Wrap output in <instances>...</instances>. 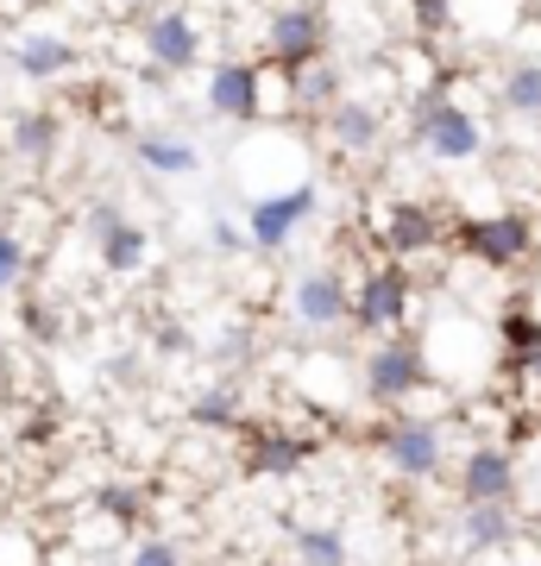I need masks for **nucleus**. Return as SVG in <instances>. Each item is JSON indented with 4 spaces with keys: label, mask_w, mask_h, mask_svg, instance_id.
Listing matches in <instances>:
<instances>
[{
    "label": "nucleus",
    "mask_w": 541,
    "mask_h": 566,
    "mask_svg": "<svg viewBox=\"0 0 541 566\" xmlns=\"http://www.w3.org/2000/svg\"><path fill=\"white\" fill-rule=\"evenodd\" d=\"M454 491H460V504H517V491H522V465H517V453H510L503 441L466 447Z\"/></svg>",
    "instance_id": "5"
},
{
    "label": "nucleus",
    "mask_w": 541,
    "mask_h": 566,
    "mask_svg": "<svg viewBox=\"0 0 541 566\" xmlns=\"http://www.w3.org/2000/svg\"><path fill=\"white\" fill-rule=\"evenodd\" d=\"M522 535V510L517 504H460V547L472 560L498 554Z\"/></svg>",
    "instance_id": "14"
},
{
    "label": "nucleus",
    "mask_w": 541,
    "mask_h": 566,
    "mask_svg": "<svg viewBox=\"0 0 541 566\" xmlns=\"http://www.w3.org/2000/svg\"><path fill=\"white\" fill-rule=\"evenodd\" d=\"M460 245L472 252L479 264H491V271H510V264H522L529 252H535V227H529V214H479V221L460 227Z\"/></svg>",
    "instance_id": "7"
},
{
    "label": "nucleus",
    "mask_w": 541,
    "mask_h": 566,
    "mask_svg": "<svg viewBox=\"0 0 541 566\" xmlns=\"http://www.w3.org/2000/svg\"><path fill=\"white\" fill-rule=\"evenodd\" d=\"M454 13V0H416V20H422V32H435V25Z\"/></svg>",
    "instance_id": "27"
},
{
    "label": "nucleus",
    "mask_w": 541,
    "mask_h": 566,
    "mask_svg": "<svg viewBox=\"0 0 541 566\" xmlns=\"http://www.w3.org/2000/svg\"><path fill=\"white\" fill-rule=\"evenodd\" d=\"M189 422L208 428V434H233V428H240V390H233V385L201 390L196 403H189Z\"/></svg>",
    "instance_id": "20"
},
{
    "label": "nucleus",
    "mask_w": 541,
    "mask_h": 566,
    "mask_svg": "<svg viewBox=\"0 0 541 566\" xmlns=\"http://www.w3.org/2000/svg\"><path fill=\"white\" fill-rule=\"evenodd\" d=\"M208 233H215V245H221L227 259H240V252H252V240H246V227H240V221H215Z\"/></svg>",
    "instance_id": "26"
},
{
    "label": "nucleus",
    "mask_w": 541,
    "mask_h": 566,
    "mask_svg": "<svg viewBox=\"0 0 541 566\" xmlns=\"http://www.w3.org/2000/svg\"><path fill=\"white\" fill-rule=\"evenodd\" d=\"M264 44H271V57H278V70H309V63H321V44H327V20H321L315 7H278L271 13V32H264Z\"/></svg>",
    "instance_id": "10"
},
{
    "label": "nucleus",
    "mask_w": 541,
    "mask_h": 566,
    "mask_svg": "<svg viewBox=\"0 0 541 566\" xmlns=\"http://www.w3.org/2000/svg\"><path fill=\"white\" fill-rule=\"evenodd\" d=\"M535 547H541V523H535Z\"/></svg>",
    "instance_id": "29"
},
{
    "label": "nucleus",
    "mask_w": 541,
    "mask_h": 566,
    "mask_svg": "<svg viewBox=\"0 0 541 566\" xmlns=\"http://www.w3.org/2000/svg\"><path fill=\"white\" fill-rule=\"evenodd\" d=\"M416 139L428 145V158H441V164H472L485 151V126L466 114L447 88H435L428 102H422L416 114Z\"/></svg>",
    "instance_id": "4"
},
{
    "label": "nucleus",
    "mask_w": 541,
    "mask_h": 566,
    "mask_svg": "<svg viewBox=\"0 0 541 566\" xmlns=\"http://www.w3.org/2000/svg\"><path fill=\"white\" fill-rule=\"evenodd\" d=\"M435 240H441V233H435V214H428V208L397 202L391 214H384V252H391V264H403V259H416V252H428Z\"/></svg>",
    "instance_id": "17"
},
{
    "label": "nucleus",
    "mask_w": 541,
    "mask_h": 566,
    "mask_svg": "<svg viewBox=\"0 0 541 566\" xmlns=\"http://www.w3.org/2000/svg\"><path fill=\"white\" fill-rule=\"evenodd\" d=\"M139 44H145L152 76H183V70L201 63V32H196L189 13H152V20L139 25Z\"/></svg>",
    "instance_id": "9"
},
{
    "label": "nucleus",
    "mask_w": 541,
    "mask_h": 566,
    "mask_svg": "<svg viewBox=\"0 0 541 566\" xmlns=\"http://www.w3.org/2000/svg\"><path fill=\"white\" fill-rule=\"evenodd\" d=\"M89 233H95V259L107 277H133L145 259H152V233L139 221H126L114 202H95L89 208Z\"/></svg>",
    "instance_id": "8"
},
{
    "label": "nucleus",
    "mask_w": 541,
    "mask_h": 566,
    "mask_svg": "<svg viewBox=\"0 0 541 566\" xmlns=\"http://www.w3.org/2000/svg\"><path fill=\"white\" fill-rule=\"evenodd\" d=\"M422 385H428V353H422V340L409 327L403 334H384L372 346V359H365V397L384 409H403Z\"/></svg>",
    "instance_id": "1"
},
{
    "label": "nucleus",
    "mask_w": 541,
    "mask_h": 566,
    "mask_svg": "<svg viewBox=\"0 0 541 566\" xmlns=\"http://www.w3.org/2000/svg\"><path fill=\"white\" fill-rule=\"evenodd\" d=\"M315 453V434H290V428H259L246 441L240 465L246 479H296V465Z\"/></svg>",
    "instance_id": "12"
},
{
    "label": "nucleus",
    "mask_w": 541,
    "mask_h": 566,
    "mask_svg": "<svg viewBox=\"0 0 541 566\" xmlns=\"http://www.w3.org/2000/svg\"><path fill=\"white\" fill-rule=\"evenodd\" d=\"M126 566H183V547L170 542V535H133Z\"/></svg>",
    "instance_id": "24"
},
{
    "label": "nucleus",
    "mask_w": 541,
    "mask_h": 566,
    "mask_svg": "<svg viewBox=\"0 0 541 566\" xmlns=\"http://www.w3.org/2000/svg\"><path fill=\"white\" fill-rule=\"evenodd\" d=\"M290 308H296L302 327H346L353 322V283L341 271H309L290 290Z\"/></svg>",
    "instance_id": "11"
},
{
    "label": "nucleus",
    "mask_w": 541,
    "mask_h": 566,
    "mask_svg": "<svg viewBox=\"0 0 541 566\" xmlns=\"http://www.w3.org/2000/svg\"><path fill=\"white\" fill-rule=\"evenodd\" d=\"M121 7H139V0H121Z\"/></svg>",
    "instance_id": "30"
},
{
    "label": "nucleus",
    "mask_w": 541,
    "mask_h": 566,
    "mask_svg": "<svg viewBox=\"0 0 541 566\" xmlns=\"http://www.w3.org/2000/svg\"><path fill=\"white\" fill-rule=\"evenodd\" d=\"M290 95H296V102H309V107H334V102H341V76H334L327 63H309V70H296V76H290Z\"/></svg>",
    "instance_id": "22"
},
{
    "label": "nucleus",
    "mask_w": 541,
    "mask_h": 566,
    "mask_svg": "<svg viewBox=\"0 0 541 566\" xmlns=\"http://www.w3.org/2000/svg\"><path fill=\"white\" fill-rule=\"evenodd\" d=\"M133 151H139V164L152 170V177H189V170H196V145L170 139V133H145Z\"/></svg>",
    "instance_id": "19"
},
{
    "label": "nucleus",
    "mask_w": 541,
    "mask_h": 566,
    "mask_svg": "<svg viewBox=\"0 0 541 566\" xmlns=\"http://www.w3.org/2000/svg\"><path fill=\"white\" fill-rule=\"evenodd\" d=\"M315 202H321L315 182H290L278 196H259V202L246 208V240H252V252H283L290 233L315 214Z\"/></svg>",
    "instance_id": "6"
},
{
    "label": "nucleus",
    "mask_w": 541,
    "mask_h": 566,
    "mask_svg": "<svg viewBox=\"0 0 541 566\" xmlns=\"http://www.w3.org/2000/svg\"><path fill=\"white\" fill-rule=\"evenodd\" d=\"M290 560L296 566H346V535L321 523H296L290 528Z\"/></svg>",
    "instance_id": "18"
},
{
    "label": "nucleus",
    "mask_w": 541,
    "mask_h": 566,
    "mask_svg": "<svg viewBox=\"0 0 541 566\" xmlns=\"http://www.w3.org/2000/svg\"><path fill=\"white\" fill-rule=\"evenodd\" d=\"M409 303H416V283H409V271L403 264H378V271H365L360 283H353V327H365V334H403L409 327Z\"/></svg>",
    "instance_id": "3"
},
{
    "label": "nucleus",
    "mask_w": 541,
    "mask_h": 566,
    "mask_svg": "<svg viewBox=\"0 0 541 566\" xmlns=\"http://www.w3.org/2000/svg\"><path fill=\"white\" fill-rule=\"evenodd\" d=\"M13 63H20L25 82H58L76 70V44L58 39V32H32V39L13 44Z\"/></svg>",
    "instance_id": "16"
},
{
    "label": "nucleus",
    "mask_w": 541,
    "mask_h": 566,
    "mask_svg": "<svg viewBox=\"0 0 541 566\" xmlns=\"http://www.w3.org/2000/svg\"><path fill=\"white\" fill-rule=\"evenodd\" d=\"M25 264H32L25 240H20V233H7V227H0V296H7V290H20Z\"/></svg>",
    "instance_id": "25"
},
{
    "label": "nucleus",
    "mask_w": 541,
    "mask_h": 566,
    "mask_svg": "<svg viewBox=\"0 0 541 566\" xmlns=\"http://www.w3.org/2000/svg\"><path fill=\"white\" fill-rule=\"evenodd\" d=\"M378 453H384V465H391L397 479H435L441 460H447V428L428 422V416L397 409V416L378 428Z\"/></svg>",
    "instance_id": "2"
},
{
    "label": "nucleus",
    "mask_w": 541,
    "mask_h": 566,
    "mask_svg": "<svg viewBox=\"0 0 541 566\" xmlns=\"http://www.w3.org/2000/svg\"><path fill=\"white\" fill-rule=\"evenodd\" d=\"M503 107L522 114V120H541V63H517L510 76H503Z\"/></svg>",
    "instance_id": "21"
},
{
    "label": "nucleus",
    "mask_w": 541,
    "mask_h": 566,
    "mask_svg": "<svg viewBox=\"0 0 541 566\" xmlns=\"http://www.w3.org/2000/svg\"><path fill=\"white\" fill-rule=\"evenodd\" d=\"M208 107L221 114V120H259L264 114V70L252 63H221L215 76H208Z\"/></svg>",
    "instance_id": "13"
},
{
    "label": "nucleus",
    "mask_w": 541,
    "mask_h": 566,
    "mask_svg": "<svg viewBox=\"0 0 541 566\" xmlns=\"http://www.w3.org/2000/svg\"><path fill=\"white\" fill-rule=\"evenodd\" d=\"M378 133H384V120H378V107L372 102L341 95V102L327 107V145H334V151H372Z\"/></svg>",
    "instance_id": "15"
},
{
    "label": "nucleus",
    "mask_w": 541,
    "mask_h": 566,
    "mask_svg": "<svg viewBox=\"0 0 541 566\" xmlns=\"http://www.w3.org/2000/svg\"><path fill=\"white\" fill-rule=\"evenodd\" d=\"M13 390V365H7V353H0V397Z\"/></svg>",
    "instance_id": "28"
},
{
    "label": "nucleus",
    "mask_w": 541,
    "mask_h": 566,
    "mask_svg": "<svg viewBox=\"0 0 541 566\" xmlns=\"http://www.w3.org/2000/svg\"><path fill=\"white\" fill-rule=\"evenodd\" d=\"M51 145H58V120L51 114H20L13 120V151L20 158H51Z\"/></svg>",
    "instance_id": "23"
}]
</instances>
